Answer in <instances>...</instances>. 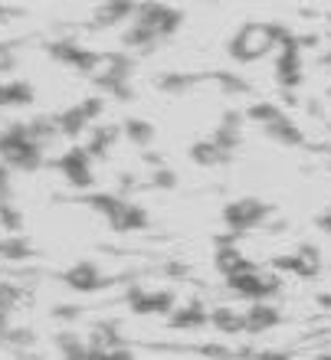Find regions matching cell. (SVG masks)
I'll return each instance as SVG.
<instances>
[{
  "mask_svg": "<svg viewBox=\"0 0 331 360\" xmlns=\"http://www.w3.org/2000/svg\"><path fill=\"white\" fill-rule=\"evenodd\" d=\"M275 46V30L266 23H249L239 30V37L233 39V53L239 59H259Z\"/></svg>",
  "mask_w": 331,
  "mask_h": 360,
  "instance_id": "cell-1",
  "label": "cell"
},
{
  "mask_svg": "<svg viewBox=\"0 0 331 360\" xmlns=\"http://www.w3.org/2000/svg\"><path fill=\"white\" fill-rule=\"evenodd\" d=\"M259 217H263V207H259L256 200H239V203H233V207L227 210V219H230V226L233 229L253 226Z\"/></svg>",
  "mask_w": 331,
  "mask_h": 360,
  "instance_id": "cell-2",
  "label": "cell"
},
{
  "mask_svg": "<svg viewBox=\"0 0 331 360\" xmlns=\"http://www.w3.org/2000/svg\"><path fill=\"white\" fill-rule=\"evenodd\" d=\"M246 266H249L246 256H243L237 246H220V252H217V269L227 275V278H233V275L243 272Z\"/></svg>",
  "mask_w": 331,
  "mask_h": 360,
  "instance_id": "cell-3",
  "label": "cell"
},
{
  "mask_svg": "<svg viewBox=\"0 0 331 360\" xmlns=\"http://www.w3.org/2000/svg\"><path fill=\"white\" fill-rule=\"evenodd\" d=\"M292 259H295V272L299 275H315L318 266H322V256H318L315 246H299V252Z\"/></svg>",
  "mask_w": 331,
  "mask_h": 360,
  "instance_id": "cell-4",
  "label": "cell"
},
{
  "mask_svg": "<svg viewBox=\"0 0 331 360\" xmlns=\"http://www.w3.org/2000/svg\"><path fill=\"white\" fill-rule=\"evenodd\" d=\"M63 171L69 174L73 184H85V180H89V158H85L82 151H73L66 161H63Z\"/></svg>",
  "mask_w": 331,
  "mask_h": 360,
  "instance_id": "cell-5",
  "label": "cell"
},
{
  "mask_svg": "<svg viewBox=\"0 0 331 360\" xmlns=\"http://www.w3.org/2000/svg\"><path fill=\"white\" fill-rule=\"evenodd\" d=\"M66 282L73 285V288H79V292H89V288L99 285V275H95L92 266H79V269H73V272L66 275Z\"/></svg>",
  "mask_w": 331,
  "mask_h": 360,
  "instance_id": "cell-6",
  "label": "cell"
},
{
  "mask_svg": "<svg viewBox=\"0 0 331 360\" xmlns=\"http://www.w3.org/2000/svg\"><path fill=\"white\" fill-rule=\"evenodd\" d=\"M135 308L138 311H168L170 308V295L158 292V295H135Z\"/></svg>",
  "mask_w": 331,
  "mask_h": 360,
  "instance_id": "cell-7",
  "label": "cell"
},
{
  "mask_svg": "<svg viewBox=\"0 0 331 360\" xmlns=\"http://www.w3.org/2000/svg\"><path fill=\"white\" fill-rule=\"evenodd\" d=\"M273 324H275V311L266 308V304H256L246 314V328H253V331H263V328H273Z\"/></svg>",
  "mask_w": 331,
  "mask_h": 360,
  "instance_id": "cell-8",
  "label": "cell"
},
{
  "mask_svg": "<svg viewBox=\"0 0 331 360\" xmlns=\"http://www.w3.org/2000/svg\"><path fill=\"white\" fill-rule=\"evenodd\" d=\"M194 158H197L200 164H217L220 161V144L217 141L197 144V148H194Z\"/></svg>",
  "mask_w": 331,
  "mask_h": 360,
  "instance_id": "cell-9",
  "label": "cell"
},
{
  "mask_svg": "<svg viewBox=\"0 0 331 360\" xmlns=\"http://www.w3.org/2000/svg\"><path fill=\"white\" fill-rule=\"evenodd\" d=\"M213 321H217L223 331H239V328L246 324V318H239V314H233V311H217L213 314Z\"/></svg>",
  "mask_w": 331,
  "mask_h": 360,
  "instance_id": "cell-10",
  "label": "cell"
},
{
  "mask_svg": "<svg viewBox=\"0 0 331 360\" xmlns=\"http://www.w3.org/2000/svg\"><path fill=\"white\" fill-rule=\"evenodd\" d=\"M30 98H33V92H30V86H23V82L4 86V102H30Z\"/></svg>",
  "mask_w": 331,
  "mask_h": 360,
  "instance_id": "cell-11",
  "label": "cell"
},
{
  "mask_svg": "<svg viewBox=\"0 0 331 360\" xmlns=\"http://www.w3.org/2000/svg\"><path fill=\"white\" fill-rule=\"evenodd\" d=\"M275 285H279V278H275L273 272H256V298H259V295H269Z\"/></svg>",
  "mask_w": 331,
  "mask_h": 360,
  "instance_id": "cell-12",
  "label": "cell"
},
{
  "mask_svg": "<svg viewBox=\"0 0 331 360\" xmlns=\"http://www.w3.org/2000/svg\"><path fill=\"white\" fill-rule=\"evenodd\" d=\"M20 298H23V295H20L13 285H0V314L7 311V308H13Z\"/></svg>",
  "mask_w": 331,
  "mask_h": 360,
  "instance_id": "cell-13",
  "label": "cell"
},
{
  "mask_svg": "<svg viewBox=\"0 0 331 360\" xmlns=\"http://www.w3.org/2000/svg\"><path fill=\"white\" fill-rule=\"evenodd\" d=\"M128 134H132L135 141H148V138H151V124H144V122H132V124H128Z\"/></svg>",
  "mask_w": 331,
  "mask_h": 360,
  "instance_id": "cell-14",
  "label": "cell"
},
{
  "mask_svg": "<svg viewBox=\"0 0 331 360\" xmlns=\"http://www.w3.org/2000/svg\"><path fill=\"white\" fill-rule=\"evenodd\" d=\"M10 66H13V56H10L7 49L0 46V69H10Z\"/></svg>",
  "mask_w": 331,
  "mask_h": 360,
  "instance_id": "cell-15",
  "label": "cell"
},
{
  "mask_svg": "<svg viewBox=\"0 0 331 360\" xmlns=\"http://www.w3.org/2000/svg\"><path fill=\"white\" fill-rule=\"evenodd\" d=\"M0 102H4V86H0Z\"/></svg>",
  "mask_w": 331,
  "mask_h": 360,
  "instance_id": "cell-16",
  "label": "cell"
},
{
  "mask_svg": "<svg viewBox=\"0 0 331 360\" xmlns=\"http://www.w3.org/2000/svg\"><path fill=\"white\" fill-rule=\"evenodd\" d=\"M315 360H331V357H315Z\"/></svg>",
  "mask_w": 331,
  "mask_h": 360,
  "instance_id": "cell-17",
  "label": "cell"
}]
</instances>
